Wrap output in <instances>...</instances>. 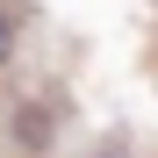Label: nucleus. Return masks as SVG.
Returning a JSON list of instances; mask_svg holds the SVG:
<instances>
[{"label": "nucleus", "mask_w": 158, "mask_h": 158, "mask_svg": "<svg viewBox=\"0 0 158 158\" xmlns=\"http://www.w3.org/2000/svg\"><path fill=\"white\" fill-rule=\"evenodd\" d=\"M15 137H22V151H43V137H50V122H43L36 108H22V115H15Z\"/></svg>", "instance_id": "obj_1"}, {"label": "nucleus", "mask_w": 158, "mask_h": 158, "mask_svg": "<svg viewBox=\"0 0 158 158\" xmlns=\"http://www.w3.org/2000/svg\"><path fill=\"white\" fill-rule=\"evenodd\" d=\"M15 58H22V22H15L7 7H0V72H7Z\"/></svg>", "instance_id": "obj_2"}]
</instances>
